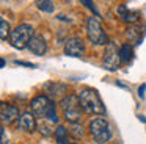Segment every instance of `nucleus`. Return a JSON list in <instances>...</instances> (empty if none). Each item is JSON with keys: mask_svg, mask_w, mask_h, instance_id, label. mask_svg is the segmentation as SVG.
I'll use <instances>...</instances> for the list:
<instances>
[{"mask_svg": "<svg viewBox=\"0 0 146 144\" xmlns=\"http://www.w3.org/2000/svg\"><path fill=\"white\" fill-rule=\"evenodd\" d=\"M77 97H79L80 106L85 113H88V114H104L105 113V106L102 103L101 97H99L98 91L86 88V89L80 91V94Z\"/></svg>", "mask_w": 146, "mask_h": 144, "instance_id": "f257e3e1", "label": "nucleus"}, {"mask_svg": "<svg viewBox=\"0 0 146 144\" xmlns=\"http://www.w3.org/2000/svg\"><path fill=\"white\" fill-rule=\"evenodd\" d=\"M33 116L36 118H47L50 122H58V116H57V110H55V103L49 99L47 96H38L32 100L30 103Z\"/></svg>", "mask_w": 146, "mask_h": 144, "instance_id": "f03ea898", "label": "nucleus"}, {"mask_svg": "<svg viewBox=\"0 0 146 144\" xmlns=\"http://www.w3.org/2000/svg\"><path fill=\"white\" fill-rule=\"evenodd\" d=\"M60 106L63 110V114L68 122L71 124H79L82 119V106H80L79 97L77 96H66L60 100Z\"/></svg>", "mask_w": 146, "mask_h": 144, "instance_id": "7ed1b4c3", "label": "nucleus"}, {"mask_svg": "<svg viewBox=\"0 0 146 144\" xmlns=\"http://www.w3.org/2000/svg\"><path fill=\"white\" fill-rule=\"evenodd\" d=\"M86 34H88V39L91 41L94 46H107L110 41L108 36L105 34L102 24L96 16L88 17V24H86Z\"/></svg>", "mask_w": 146, "mask_h": 144, "instance_id": "20e7f679", "label": "nucleus"}, {"mask_svg": "<svg viewBox=\"0 0 146 144\" xmlns=\"http://www.w3.org/2000/svg\"><path fill=\"white\" fill-rule=\"evenodd\" d=\"M90 133L96 144H107L111 139L110 125L102 118H96L90 122Z\"/></svg>", "mask_w": 146, "mask_h": 144, "instance_id": "39448f33", "label": "nucleus"}, {"mask_svg": "<svg viewBox=\"0 0 146 144\" xmlns=\"http://www.w3.org/2000/svg\"><path fill=\"white\" fill-rule=\"evenodd\" d=\"M33 36V27L29 24H21L14 30H11L10 34V44L14 49H24L29 46L30 39Z\"/></svg>", "mask_w": 146, "mask_h": 144, "instance_id": "423d86ee", "label": "nucleus"}, {"mask_svg": "<svg viewBox=\"0 0 146 144\" xmlns=\"http://www.w3.org/2000/svg\"><path fill=\"white\" fill-rule=\"evenodd\" d=\"M119 50L116 49V46H115L113 42H108L107 46H105V53H104V61H102V64H104V67L107 69V71H116L118 67H119Z\"/></svg>", "mask_w": 146, "mask_h": 144, "instance_id": "0eeeda50", "label": "nucleus"}, {"mask_svg": "<svg viewBox=\"0 0 146 144\" xmlns=\"http://www.w3.org/2000/svg\"><path fill=\"white\" fill-rule=\"evenodd\" d=\"M19 118V110L8 102H0V124L10 125Z\"/></svg>", "mask_w": 146, "mask_h": 144, "instance_id": "6e6552de", "label": "nucleus"}, {"mask_svg": "<svg viewBox=\"0 0 146 144\" xmlns=\"http://www.w3.org/2000/svg\"><path fill=\"white\" fill-rule=\"evenodd\" d=\"M64 53L69 56H82L85 53V47H83V41L80 38H69L64 44Z\"/></svg>", "mask_w": 146, "mask_h": 144, "instance_id": "1a4fd4ad", "label": "nucleus"}, {"mask_svg": "<svg viewBox=\"0 0 146 144\" xmlns=\"http://www.w3.org/2000/svg\"><path fill=\"white\" fill-rule=\"evenodd\" d=\"M27 47H29L30 52L35 53V55H44L46 50H47V42H46V39L41 34H33Z\"/></svg>", "mask_w": 146, "mask_h": 144, "instance_id": "9d476101", "label": "nucleus"}, {"mask_svg": "<svg viewBox=\"0 0 146 144\" xmlns=\"http://www.w3.org/2000/svg\"><path fill=\"white\" fill-rule=\"evenodd\" d=\"M17 124H19V127L22 128V130L32 133V131H35V128H36V119H35V116H33V113L27 111V113H24L22 116H19Z\"/></svg>", "mask_w": 146, "mask_h": 144, "instance_id": "9b49d317", "label": "nucleus"}, {"mask_svg": "<svg viewBox=\"0 0 146 144\" xmlns=\"http://www.w3.org/2000/svg\"><path fill=\"white\" fill-rule=\"evenodd\" d=\"M118 14H119V17L123 19L124 22H135L137 20V13L129 11L126 5L118 6Z\"/></svg>", "mask_w": 146, "mask_h": 144, "instance_id": "f8f14e48", "label": "nucleus"}, {"mask_svg": "<svg viewBox=\"0 0 146 144\" xmlns=\"http://www.w3.org/2000/svg\"><path fill=\"white\" fill-rule=\"evenodd\" d=\"M133 56V49L129 46V44H124L119 49V61L121 63H129Z\"/></svg>", "mask_w": 146, "mask_h": 144, "instance_id": "ddd939ff", "label": "nucleus"}, {"mask_svg": "<svg viewBox=\"0 0 146 144\" xmlns=\"http://www.w3.org/2000/svg\"><path fill=\"white\" fill-rule=\"evenodd\" d=\"M11 27L3 17H0V39H10Z\"/></svg>", "mask_w": 146, "mask_h": 144, "instance_id": "4468645a", "label": "nucleus"}, {"mask_svg": "<svg viewBox=\"0 0 146 144\" xmlns=\"http://www.w3.org/2000/svg\"><path fill=\"white\" fill-rule=\"evenodd\" d=\"M47 89H49V94H50V96L57 97L58 94L66 92L68 88L64 86V85H60V83H50V85H47Z\"/></svg>", "mask_w": 146, "mask_h": 144, "instance_id": "2eb2a0df", "label": "nucleus"}, {"mask_svg": "<svg viewBox=\"0 0 146 144\" xmlns=\"http://www.w3.org/2000/svg\"><path fill=\"white\" fill-rule=\"evenodd\" d=\"M55 136H57V141L60 144H69V141H68V130L64 127H61V125L55 130Z\"/></svg>", "mask_w": 146, "mask_h": 144, "instance_id": "dca6fc26", "label": "nucleus"}, {"mask_svg": "<svg viewBox=\"0 0 146 144\" xmlns=\"http://www.w3.org/2000/svg\"><path fill=\"white\" fill-rule=\"evenodd\" d=\"M36 5H38V8L41 9V11H46V13H52L55 9V6H54V2H44V0H38V2H36Z\"/></svg>", "mask_w": 146, "mask_h": 144, "instance_id": "f3484780", "label": "nucleus"}, {"mask_svg": "<svg viewBox=\"0 0 146 144\" xmlns=\"http://www.w3.org/2000/svg\"><path fill=\"white\" fill-rule=\"evenodd\" d=\"M39 128H41V133H42V135H46V136L52 133V131H50V128H49L47 125H41V127H39Z\"/></svg>", "mask_w": 146, "mask_h": 144, "instance_id": "a211bd4d", "label": "nucleus"}, {"mask_svg": "<svg viewBox=\"0 0 146 144\" xmlns=\"http://www.w3.org/2000/svg\"><path fill=\"white\" fill-rule=\"evenodd\" d=\"M145 91H146V85H141V86H140V89H138V96L141 97H145Z\"/></svg>", "mask_w": 146, "mask_h": 144, "instance_id": "6ab92c4d", "label": "nucleus"}, {"mask_svg": "<svg viewBox=\"0 0 146 144\" xmlns=\"http://www.w3.org/2000/svg\"><path fill=\"white\" fill-rule=\"evenodd\" d=\"M83 5H86V6H88V8L91 9L93 13H96V14H98V11H96V8L93 6V3H91V2H86V0H85V2H83Z\"/></svg>", "mask_w": 146, "mask_h": 144, "instance_id": "aec40b11", "label": "nucleus"}, {"mask_svg": "<svg viewBox=\"0 0 146 144\" xmlns=\"http://www.w3.org/2000/svg\"><path fill=\"white\" fill-rule=\"evenodd\" d=\"M0 144H8V138H7V135L0 138Z\"/></svg>", "mask_w": 146, "mask_h": 144, "instance_id": "412c9836", "label": "nucleus"}, {"mask_svg": "<svg viewBox=\"0 0 146 144\" xmlns=\"http://www.w3.org/2000/svg\"><path fill=\"white\" fill-rule=\"evenodd\" d=\"M5 136V131H3V127H2V124H0V138Z\"/></svg>", "mask_w": 146, "mask_h": 144, "instance_id": "4be33fe9", "label": "nucleus"}, {"mask_svg": "<svg viewBox=\"0 0 146 144\" xmlns=\"http://www.w3.org/2000/svg\"><path fill=\"white\" fill-rule=\"evenodd\" d=\"M2 67H5V59L3 58H0V69Z\"/></svg>", "mask_w": 146, "mask_h": 144, "instance_id": "5701e85b", "label": "nucleus"}, {"mask_svg": "<svg viewBox=\"0 0 146 144\" xmlns=\"http://www.w3.org/2000/svg\"><path fill=\"white\" fill-rule=\"evenodd\" d=\"M113 144H121V143H113Z\"/></svg>", "mask_w": 146, "mask_h": 144, "instance_id": "b1692460", "label": "nucleus"}]
</instances>
